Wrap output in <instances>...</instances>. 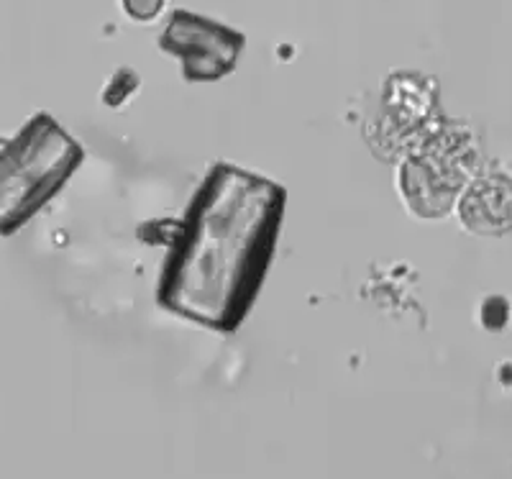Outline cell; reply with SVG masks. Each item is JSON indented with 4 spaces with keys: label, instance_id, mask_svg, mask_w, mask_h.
<instances>
[{
    "label": "cell",
    "instance_id": "cell-1",
    "mask_svg": "<svg viewBox=\"0 0 512 479\" xmlns=\"http://www.w3.org/2000/svg\"><path fill=\"white\" fill-rule=\"evenodd\" d=\"M287 195L231 164L210 170L187 211L159 282V303L216 331L249 316L272 264Z\"/></svg>",
    "mask_w": 512,
    "mask_h": 479
},
{
    "label": "cell",
    "instance_id": "cell-2",
    "mask_svg": "<svg viewBox=\"0 0 512 479\" xmlns=\"http://www.w3.org/2000/svg\"><path fill=\"white\" fill-rule=\"evenodd\" d=\"M82 147L47 113L0 141V234H16L75 175Z\"/></svg>",
    "mask_w": 512,
    "mask_h": 479
},
{
    "label": "cell",
    "instance_id": "cell-3",
    "mask_svg": "<svg viewBox=\"0 0 512 479\" xmlns=\"http://www.w3.org/2000/svg\"><path fill=\"white\" fill-rule=\"evenodd\" d=\"M244 34L228 26L195 16L190 11H175L169 16L159 47L182 59L187 80L208 82L228 75L244 52Z\"/></svg>",
    "mask_w": 512,
    "mask_h": 479
},
{
    "label": "cell",
    "instance_id": "cell-4",
    "mask_svg": "<svg viewBox=\"0 0 512 479\" xmlns=\"http://www.w3.org/2000/svg\"><path fill=\"white\" fill-rule=\"evenodd\" d=\"M466 223L477 231H502L512 226V190L507 182L489 180L466 198Z\"/></svg>",
    "mask_w": 512,
    "mask_h": 479
},
{
    "label": "cell",
    "instance_id": "cell-5",
    "mask_svg": "<svg viewBox=\"0 0 512 479\" xmlns=\"http://www.w3.org/2000/svg\"><path fill=\"white\" fill-rule=\"evenodd\" d=\"M164 0H123V8L131 18H139V21H149L159 13Z\"/></svg>",
    "mask_w": 512,
    "mask_h": 479
}]
</instances>
